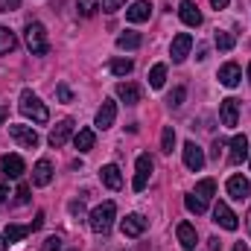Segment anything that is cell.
Returning <instances> with one entry per match:
<instances>
[{"instance_id":"cell-1","label":"cell","mask_w":251,"mask_h":251,"mask_svg":"<svg viewBox=\"0 0 251 251\" xmlns=\"http://www.w3.org/2000/svg\"><path fill=\"white\" fill-rule=\"evenodd\" d=\"M24 41H26V47H29L32 56H47V53H50L47 29H44V24H38V21H29V24H26V29H24Z\"/></svg>"},{"instance_id":"cell-2","label":"cell","mask_w":251,"mask_h":251,"mask_svg":"<svg viewBox=\"0 0 251 251\" xmlns=\"http://www.w3.org/2000/svg\"><path fill=\"white\" fill-rule=\"evenodd\" d=\"M114 216H117V204H114V201H102V204L94 207L91 216H88L91 231H97V234H108L111 225H114Z\"/></svg>"},{"instance_id":"cell-3","label":"cell","mask_w":251,"mask_h":251,"mask_svg":"<svg viewBox=\"0 0 251 251\" xmlns=\"http://www.w3.org/2000/svg\"><path fill=\"white\" fill-rule=\"evenodd\" d=\"M21 114H24V117H29L32 123H47V120H50L47 105H44L32 91H24V94H21Z\"/></svg>"},{"instance_id":"cell-4","label":"cell","mask_w":251,"mask_h":251,"mask_svg":"<svg viewBox=\"0 0 251 251\" xmlns=\"http://www.w3.org/2000/svg\"><path fill=\"white\" fill-rule=\"evenodd\" d=\"M9 134H12V140H15L18 146H24V149H35V146L41 143V137H38V131H35L32 126H9Z\"/></svg>"},{"instance_id":"cell-5","label":"cell","mask_w":251,"mask_h":251,"mask_svg":"<svg viewBox=\"0 0 251 251\" xmlns=\"http://www.w3.org/2000/svg\"><path fill=\"white\" fill-rule=\"evenodd\" d=\"M213 222H216V225H222L225 231H237V228H240L237 213H234L225 201H216V207H213Z\"/></svg>"},{"instance_id":"cell-6","label":"cell","mask_w":251,"mask_h":251,"mask_svg":"<svg viewBox=\"0 0 251 251\" xmlns=\"http://www.w3.org/2000/svg\"><path fill=\"white\" fill-rule=\"evenodd\" d=\"M190 47H193V35H190V32H178V35L173 38V47H170L173 62H176V64L184 62V59L190 56Z\"/></svg>"},{"instance_id":"cell-7","label":"cell","mask_w":251,"mask_h":251,"mask_svg":"<svg viewBox=\"0 0 251 251\" xmlns=\"http://www.w3.org/2000/svg\"><path fill=\"white\" fill-rule=\"evenodd\" d=\"M219 120H222V126L234 128L237 120H240V100H234V97L222 100V105H219Z\"/></svg>"},{"instance_id":"cell-8","label":"cell","mask_w":251,"mask_h":251,"mask_svg":"<svg viewBox=\"0 0 251 251\" xmlns=\"http://www.w3.org/2000/svg\"><path fill=\"white\" fill-rule=\"evenodd\" d=\"M134 167H137V176H134V184H131V187H134L137 193H140V190L146 187V181H149V176H152L155 164H152V158H149V155H140Z\"/></svg>"},{"instance_id":"cell-9","label":"cell","mask_w":251,"mask_h":251,"mask_svg":"<svg viewBox=\"0 0 251 251\" xmlns=\"http://www.w3.org/2000/svg\"><path fill=\"white\" fill-rule=\"evenodd\" d=\"M184 167L193 170V173H199V170L204 167V152H201V146H196L193 140L184 143Z\"/></svg>"},{"instance_id":"cell-10","label":"cell","mask_w":251,"mask_h":251,"mask_svg":"<svg viewBox=\"0 0 251 251\" xmlns=\"http://www.w3.org/2000/svg\"><path fill=\"white\" fill-rule=\"evenodd\" d=\"M149 15H152V3L149 0H137V3H131L126 9V21L128 24H143V21H149Z\"/></svg>"},{"instance_id":"cell-11","label":"cell","mask_w":251,"mask_h":251,"mask_svg":"<svg viewBox=\"0 0 251 251\" xmlns=\"http://www.w3.org/2000/svg\"><path fill=\"white\" fill-rule=\"evenodd\" d=\"M70 134H73V120H70V117H64L62 123H56V128L50 131V137H47V140H50V146H53V149H59V146L67 143V137H70Z\"/></svg>"},{"instance_id":"cell-12","label":"cell","mask_w":251,"mask_h":251,"mask_svg":"<svg viewBox=\"0 0 251 251\" xmlns=\"http://www.w3.org/2000/svg\"><path fill=\"white\" fill-rule=\"evenodd\" d=\"M228 196H231L234 201H243V199H249V196H251L249 178H243V176H231V178H228Z\"/></svg>"},{"instance_id":"cell-13","label":"cell","mask_w":251,"mask_h":251,"mask_svg":"<svg viewBox=\"0 0 251 251\" xmlns=\"http://www.w3.org/2000/svg\"><path fill=\"white\" fill-rule=\"evenodd\" d=\"M0 170H3V176H6V178H21L26 167H24V158H21V155H3Z\"/></svg>"},{"instance_id":"cell-14","label":"cell","mask_w":251,"mask_h":251,"mask_svg":"<svg viewBox=\"0 0 251 251\" xmlns=\"http://www.w3.org/2000/svg\"><path fill=\"white\" fill-rule=\"evenodd\" d=\"M117 117V102L114 100H102L100 111H97V128H111Z\"/></svg>"},{"instance_id":"cell-15","label":"cell","mask_w":251,"mask_h":251,"mask_svg":"<svg viewBox=\"0 0 251 251\" xmlns=\"http://www.w3.org/2000/svg\"><path fill=\"white\" fill-rule=\"evenodd\" d=\"M53 181V164L47 161V158H41L38 164H35V170H32V184L35 187H47Z\"/></svg>"},{"instance_id":"cell-16","label":"cell","mask_w":251,"mask_h":251,"mask_svg":"<svg viewBox=\"0 0 251 251\" xmlns=\"http://www.w3.org/2000/svg\"><path fill=\"white\" fill-rule=\"evenodd\" d=\"M120 228H123V237H140L146 231V219L140 213H128L123 222H120Z\"/></svg>"},{"instance_id":"cell-17","label":"cell","mask_w":251,"mask_h":251,"mask_svg":"<svg viewBox=\"0 0 251 251\" xmlns=\"http://www.w3.org/2000/svg\"><path fill=\"white\" fill-rule=\"evenodd\" d=\"M240 79H243V70H240V64L228 62L219 67V82L225 85V88H237L240 85Z\"/></svg>"},{"instance_id":"cell-18","label":"cell","mask_w":251,"mask_h":251,"mask_svg":"<svg viewBox=\"0 0 251 251\" xmlns=\"http://www.w3.org/2000/svg\"><path fill=\"white\" fill-rule=\"evenodd\" d=\"M231 164H243L246 158H249V137L246 134H234V140H231Z\"/></svg>"},{"instance_id":"cell-19","label":"cell","mask_w":251,"mask_h":251,"mask_svg":"<svg viewBox=\"0 0 251 251\" xmlns=\"http://www.w3.org/2000/svg\"><path fill=\"white\" fill-rule=\"evenodd\" d=\"M178 18H181L187 26H201V12H199V6H196L193 0H184V3L178 6Z\"/></svg>"},{"instance_id":"cell-20","label":"cell","mask_w":251,"mask_h":251,"mask_svg":"<svg viewBox=\"0 0 251 251\" xmlns=\"http://www.w3.org/2000/svg\"><path fill=\"white\" fill-rule=\"evenodd\" d=\"M100 178H102V184H105L108 190H120L123 187V176H120L117 164H105V167L100 170Z\"/></svg>"},{"instance_id":"cell-21","label":"cell","mask_w":251,"mask_h":251,"mask_svg":"<svg viewBox=\"0 0 251 251\" xmlns=\"http://www.w3.org/2000/svg\"><path fill=\"white\" fill-rule=\"evenodd\" d=\"M176 234H178V243H181V249L193 251L199 246V234H196V228L190 225V222H181L178 228H176Z\"/></svg>"},{"instance_id":"cell-22","label":"cell","mask_w":251,"mask_h":251,"mask_svg":"<svg viewBox=\"0 0 251 251\" xmlns=\"http://www.w3.org/2000/svg\"><path fill=\"white\" fill-rule=\"evenodd\" d=\"M94 143H97V134H94L91 128H79V131L73 134V146H76L79 152H91Z\"/></svg>"},{"instance_id":"cell-23","label":"cell","mask_w":251,"mask_h":251,"mask_svg":"<svg viewBox=\"0 0 251 251\" xmlns=\"http://www.w3.org/2000/svg\"><path fill=\"white\" fill-rule=\"evenodd\" d=\"M117 97L123 100L126 105H134V102H140V88L131 85V82H120L117 85Z\"/></svg>"},{"instance_id":"cell-24","label":"cell","mask_w":251,"mask_h":251,"mask_svg":"<svg viewBox=\"0 0 251 251\" xmlns=\"http://www.w3.org/2000/svg\"><path fill=\"white\" fill-rule=\"evenodd\" d=\"M29 234H32V225H9V228L3 231V237L9 240V246H12V243H21V240L29 237Z\"/></svg>"},{"instance_id":"cell-25","label":"cell","mask_w":251,"mask_h":251,"mask_svg":"<svg viewBox=\"0 0 251 251\" xmlns=\"http://www.w3.org/2000/svg\"><path fill=\"white\" fill-rule=\"evenodd\" d=\"M18 47V38L9 26H0V56H9L12 50Z\"/></svg>"},{"instance_id":"cell-26","label":"cell","mask_w":251,"mask_h":251,"mask_svg":"<svg viewBox=\"0 0 251 251\" xmlns=\"http://www.w3.org/2000/svg\"><path fill=\"white\" fill-rule=\"evenodd\" d=\"M140 41H143V38H140V32H131V29L117 35V47H120V50H137V47H140Z\"/></svg>"},{"instance_id":"cell-27","label":"cell","mask_w":251,"mask_h":251,"mask_svg":"<svg viewBox=\"0 0 251 251\" xmlns=\"http://www.w3.org/2000/svg\"><path fill=\"white\" fill-rule=\"evenodd\" d=\"M184 207H187L190 213H196V216H201V213L207 210V201H204V199H199L196 193H187V196H184Z\"/></svg>"},{"instance_id":"cell-28","label":"cell","mask_w":251,"mask_h":251,"mask_svg":"<svg viewBox=\"0 0 251 251\" xmlns=\"http://www.w3.org/2000/svg\"><path fill=\"white\" fill-rule=\"evenodd\" d=\"M164 82H167V64H155L149 70V85L158 91V88H164Z\"/></svg>"},{"instance_id":"cell-29","label":"cell","mask_w":251,"mask_h":251,"mask_svg":"<svg viewBox=\"0 0 251 251\" xmlns=\"http://www.w3.org/2000/svg\"><path fill=\"white\" fill-rule=\"evenodd\" d=\"M173 146H176V128L173 126H164V131H161V152L164 155H173Z\"/></svg>"},{"instance_id":"cell-30","label":"cell","mask_w":251,"mask_h":251,"mask_svg":"<svg viewBox=\"0 0 251 251\" xmlns=\"http://www.w3.org/2000/svg\"><path fill=\"white\" fill-rule=\"evenodd\" d=\"M196 196H199V199H204V201H210V199L216 196V181H213V178L199 181V184H196Z\"/></svg>"},{"instance_id":"cell-31","label":"cell","mask_w":251,"mask_h":251,"mask_svg":"<svg viewBox=\"0 0 251 251\" xmlns=\"http://www.w3.org/2000/svg\"><path fill=\"white\" fill-rule=\"evenodd\" d=\"M213 44H216V50H222V53H228V50H234V44H237V38H234L231 32H216V38H213Z\"/></svg>"},{"instance_id":"cell-32","label":"cell","mask_w":251,"mask_h":251,"mask_svg":"<svg viewBox=\"0 0 251 251\" xmlns=\"http://www.w3.org/2000/svg\"><path fill=\"white\" fill-rule=\"evenodd\" d=\"M97 9H100V0H76V12L82 18H94Z\"/></svg>"},{"instance_id":"cell-33","label":"cell","mask_w":251,"mask_h":251,"mask_svg":"<svg viewBox=\"0 0 251 251\" xmlns=\"http://www.w3.org/2000/svg\"><path fill=\"white\" fill-rule=\"evenodd\" d=\"M108 67H111V73H114V76H128V73L134 70V62H131V59H114Z\"/></svg>"},{"instance_id":"cell-34","label":"cell","mask_w":251,"mask_h":251,"mask_svg":"<svg viewBox=\"0 0 251 251\" xmlns=\"http://www.w3.org/2000/svg\"><path fill=\"white\" fill-rule=\"evenodd\" d=\"M184 97H187V88H173V94H170L167 102H170L173 108H181V105H184Z\"/></svg>"},{"instance_id":"cell-35","label":"cell","mask_w":251,"mask_h":251,"mask_svg":"<svg viewBox=\"0 0 251 251\" xmlns=\"http://www.w3.org/2000/svg\"><path fill=\"white\" fill-rule=\"evenodd\" d=\"M15 201L18 204H29V187L26 184H21V187L15 190Z\"/></svg>"},{"instance_id":"cell-36","label":"cell","mask_w":251,"mask_h":251,"mask_svg":"<svg viewBox=\"0 0 251 251\" xmlns=\"http://www.w3.org/2000/svg\"><path fill=\"white\" fill-rule=\"evenodd\" d=\"M62 249V237H56V234H53V237H47V240H44V249L41 251H59Z\"/></svg>"},{"instance_id":"cell-37","label":"cell","mask_w":251,"mask_h":251,"mask_svg":"<svg viewBox=\"0 0 251 251\" xmlns=\"http://www.w3.org/2000/svg\"><path fill=\"white\" fill-rule=\"evenodd\" d=\"M123 3H126V0H102V3H100V9H105V12H117Z\"/></svg>"},{"instance_id":"cell-38","label":"cell","mask_w":251,"mask_h":251,"mask_svg":"<svg viewBox=\"0 0 251 251\" xmlns=\"http://www.w3.org/2000/svg\"><path fill=\"white\" fill-rule=\"evenodd\" d=\"M56 97H59L62 102H70V100H73V94H70V88H67V85H59V88H56Z\"/></svg>"},{"instance_id":"cell-39","label":"cell","mask_w":251,"mask_h":251,"mask_svg":"<svg viewBox=\"0 0 251 251\" xmlns=\"http://www.w3.org/2000/svg\"><path fill=\"white\" fill-rule=\"evenodd\" d=\"M21 6V0H0V12H15Z\"/></svg>"},{"instance_id":"cell-40","label":"cell","mask_w":251,"mask_h":251,"mask_svg":"<svg viewBox=\"0 0 251 251\" xmlns=\"http://www.w3.org/2000/svg\"><path fill=\"white\" fill-rule=\"evenodd\" d=\"M70 213H73V216H82V213H85L82 201H70Z\"/></svg>"},{"instance_id":"cell-41","label":"cell","mask_w":251,"mask_h":251,"mask_svg":"<svg viewBox=\"0 0 251 251\" xmlns=\"http://www.w3.org/2000/svg\"><path fill=\"white\" fill-rule=\"evenodd\" d=\"M207 246H210V251H222V240H219V237H210Z\"/></svg>"},{"instance_id":"cell-42","label":"cell","mask_w":251,"mask_h":251,"mask_svg":"<svg viewBox=\"0 0 251 251\" xmlns=\"http://www.w3.org/2000/svg\"><path fill=\"white\" fill-rule=\"evenodd\" d=\"M228 3H231V0H210V6H213L216 12H219V9H228Z\"/></svg>"},{"instance_id":"cell-43","label":"cell","mask_w":251,"mask_h":251,"mask_svg":"<svg viewBox=\"0 0 251 251\" xmlns=\"http://www.w3.org/2000/svg\"><path fill=\"white\" fill-rule=\"evenodd\" d=\"M222 149H225V143H222V140H216V143H213V158H219V152H222Z\"/></svg>"},{"instance_id":"cell-44","label":"cell","mask_w":251,"mask_h":251,"mask_svg":"<svg viewBox=\"0 0 251 251\" xmlns=\"http://www.w3.org/2000/svg\"><path fill=\"white\" fill-rule=\"evenodd\" d=\"M41 225H44V213H38V216H35V222H32V231H38Z\"/></svg>"},{"instance_id":"cell-45","label":"cell","mask_w":251,"mask_h":251,"mask_svg":"<svg viewBox=\"0 0 251 251\" xmlns=\"http://www.w3.org/2000/svg\"><path fill=\"white\" fill-rule=\"evenodd\" d=\"M3 199H9V190H6V184H3V181H0V201H3Z\"/></svg>"},{"instance_id":"cell-46","label":"cell","mask_w":251,"mask_h":251,"mask_svg":"<svg viewBox=\"0 0 251 251\" xmlns=\"http://www.w3.org/2000/svg\"><path fill=\"white\" fill-rule=\"evenodd\" d=\"M6 249H9V240H6V237L0 234V251H6Z\"/></svg>"},{"instance_id":"cell-47","label":"cell","mask_w":251,"mask_h":251,"mask_svg":"<svg viewBox=\"0 0 251 251\" xmlns=\"http://www.w3.org/2000/svg\"><path fill=\"white\" fill-rule=\"evenodd\" d=\"M6 114H9V111H6V105H0V126H3V120H6Z\"/></svg>"},{"instance_id":"cell-48","label":"cell","mask_w":251,"mask_h":251,"mask_svg":"<svg viewBox=\"0 0 251 251\" xmlns=\"http://www.w3.org/2000/svg\"><path fill=\"white\" fill-rule=\"evenodd\" d=\"M234 251H249V246H246V243H237V246H234Z\"/></svg>"},{"instance_id":"cell-49","label":"cell","mask_w":251,"mask_h":251,"mask_svg":"<svg viewBox=\"0 0 251 251\" xmlns=\"http://www.w3.org/2000/svg\"><path fill=\"white\" fill-rule=\"evenodd\" d=\"M246 228H249V234H251V210H249V216H246Z\"/></svg>"},{"instance_id":"cell-50","label":"cell","mask_w":251,"mask_h":251,"mask_svg":"<svg viewBox=\"0 0 251 251\" xmlns=\"http://www.w3.org/2000/svg\"><path fill=\"white\" fill-rule=\"evenodd\" d=\"M249 79H251V64H249Z\"/></svg>"}]
</instances>
